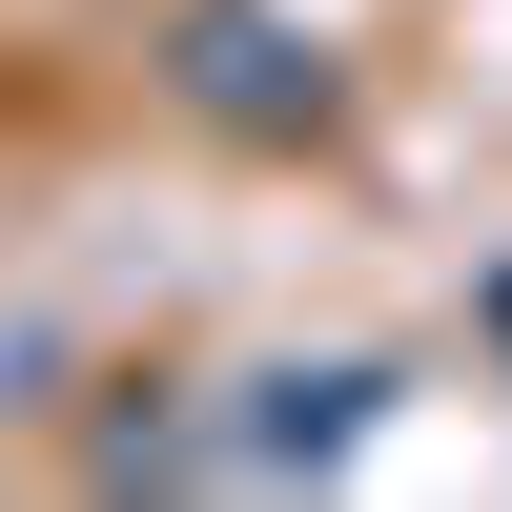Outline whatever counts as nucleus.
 <instances>
[{
	"label": "nucleus",
	"instance_id": "nucleus-1",
	"mask_svg": "<svg viewBox=\"0 0 512 512\" xmlns=\"http://www.w3.org/2000/svg\"><path fill=\"white\" fill-rule=\"evenodd\" d=\"M185 103L246 123V144H328V123H349V82H328V41L267 21V0H185Z\"/></svg>",
	"mask_w": 512,
	"mask_h": 512
},
{
	"label": "nucleus",
	"instance_id": "nucleus-2",
	"mask_svg": "<svg viewBox=\"0 0 512 512\" xmlns=\"http://www.w3.org/2000/svg\"><path fill=\"white\" fill-rule=\"evenodd\" d=\"M369 390H390V369H267V410H246V472H328V451L369 431Z\"/></svg>",
	"mask_w": 512,
	"mask_h": 512
}]
</instances>
